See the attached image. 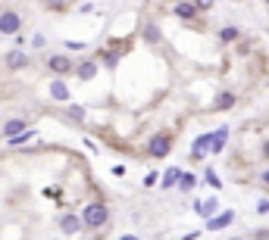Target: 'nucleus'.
<instances>
[{
  "label": "nucleus",
  "mask_w": 269,
  "mask_h": 240,
  "mask_svg": "<svg viewBox=\"0 0 269 240\" xmlns=\"http://www.w3.org/2000/svg\"><path fill=\"white\" fill-rule=\"evenodd\" d=\"M144 37H147L150 44H157V41H160V31H157V25H147V28H144Z\"/></svg>",
  "instance_id": "nucleus-21"
},
{
  "label": "nucleus",
  "mask_w": 269,
  "mask_h": 240,
  "mask_svg": "<svg viewBox=\"0 0 269 240\" xmlns=\"http://www.w3.org/2000/svg\"><path fill=\"white\" fill-rule=\"evenodd\" d=\"M191 4L198 7V13H207V10H213V4H216V0H191Z\"/></svg>",
  "instance_id": "nucleus-22"
},
{
  "label": "nucleus",
  "mask_w": 269,
  "mask_h": 240,
  "mask_svg": "<svg viewBox=\"0 0 269 240\" xmlns=\"http://www.w3.org/2000/svg\"><path fill=\"white\" fill-rule=\"evenodd\" d=\"M169 150H172V137L169 134H153L150 144H147V156H153V159L169 156Z\"/></svg>",
  "instance_id": "nucleus-2"
},
{
  "label": "nucleus",
  "mask_w": 269,
  "mask_h": 240,
  "mask_svg": "<svg viewBox=\"0 0 269 240\" xmlns=\"http://www.w3.org/2000/svg\"><path fill=\"white\" fill-rule=\"evenodd\" d=\"M207 150H210V131H207V134H201V137L194 141V147H191V156H194V159H204V156H207Z\"/></svg>",
  "instance_id": "nucleus-10"
},
{
  "label": "nucleus",
  "mask_w": 269,
  "mask_h": 240,
  "mask_svg": "<svg viewBox=\"0 0 269 240\" xmlns=\"http://www.w3.org/2000/svg\"><path fill=\"white\" fill-rule=\"evenodd\" d=\"M119 240H138V237H135V234H122Z\"/></svg>",
  "instance_id": "nucleus-30"
},
{
  "label": "nucleus",
  "mask_w": 269,
  "mask_h": 240,
  "mask_svg": "<svg viewBox=\"0 0 269 240\" xmlns=\"http://www.w3.org/2000/svg\"><path fill=\"white\" fill-rule=\"evenodd\" d=\"M178 175H182V169H166V175L160 178V187H163V190L175 187V184H178Z\"/></svg>",
  "instance_id": "nucleus-16"
},
{
  "label": "nucleus",
  "mask_w": 269,
  "mask_h": 240,
  "mask_svg": "<svg viewBox=\"0 0 269 240\" xmlns=\"http://www.w3.org/2000/svg\"><path fill=\"white\" fill-rule=\"evenodd\" d=\"M157 178H160V175H157V172H150V175H147V178H144V184H147V187H153V184H157Z\"/></svg>",
  "instance_id": "nucleus-25"
},
{
  "label": "nucleus",
  "mask_w": 269,
  "mask_h": 240,
  "mask_svg": "<svg viewBox=\"0 0 269 240\" xmlns=\"http://www.w3.org/2000/svg\"><path fill=\"white\" fill-rule=\"evenodd\" d=\"M47 66H50V72H53V75H60V78H63V75L72 69V59H69L66 53H57V56H50V59H47Z\"/></svg>",
  "instance_id": "nucleus-4"
},
{
  "label": "nucleus",
  "mask_w": 269,
  "mask_h": 240,
  "mask_svg": "<svg viewBox=\"0 0 269 240\" xmlns=\"http://www.w3.org/2000/svg\"><path fill=\"white\" fill-rule=\"evenodd\" d=\"M257 212H260V215L269 212V199H260V203H257Z\"/></svg>",
  "instance_id": "nucleus-27"
},
{
  "label": "nucleus",
  "mask_w": 269,
  "mask_h": 240,
  "mask_svg": "<svg viewBox=\"0 0 269 240\" xmlns=\"http://www.w3.org/2000/svg\"><path fill=\"white\" fill-rule=\"evenodd\" d=\"M66 115L75 118V122H85V109L82 106H66Z\"/></svg>",
  "instance_id": "nucleus-20"
},
{
  "label": "nucleus",
  "mask_w": 269,
  "mask_h": 240,
  "mask_svg": "<svg viewBox=\"0 0 269 240\" xmlns=\"http://www.w3.org/2000/svg\"><path fill=\"white\" fill-rule=\"evenodd\" d=\"M204 181H207V184H213V187H222V181L216 178V172H213V169H207V172H204Z\"/></svg>",
  "instance_id": "nucleus-23"
},
{
  "label": "nucleus",
  "mask_w": 269,
  "mask_h": 240,
  "mask_svg": "<svg viewBox=\"0 0 269 240\" xmlns=\"http://www.w3.org/2000/svg\"><path fill=\"white\" fill-rule=\"evenodd\" d=\"M194 184H198V178H194V175H191V172H182V175H178V184H175V187L188 193V190H194Z\"/></svg>",
  "instance_id": "nucleus-19"
},
{
  "label": "nucleus",
  "mask_w": 269,
  "mask_h": 240,
  "mask_svg": "<svg viewBox=\"0 0 269 240\" xmlns=\"http://www.w3.org/2000/svg\"><path fill=\"white\" fill-rule=\"evenodd\" d=\"M79 218H82V228H103L110 222V209H106V203H100V199H91V203H85Z\"/></svg>",
  "instance_id": "nucleus-1"
},
{
  "label": "nucleus",
  "mask_w": 269,
  "mask_h": 240,
  "mask_svg": "<svg viewBox=\"0 0 269 240\" xmlns=\"http://www.w3.org/2000/svg\"><path fill=\"white\" fill-rule=\"evenodd\" d=\"M204 218H210V215H216V209H219V203H216V196H210V199H201V203L194 206Z\"/></svg>",
  "instance_id": "nucleus-14"
},
{
  "label": "nucleus",
  "mask_w": 269,
  "mask_h": 240,
  "mask_svg": "<svg viewBox=\"0 0 269 240\" xmlns=\"http://www.w3.org/2000/svg\"><path fill=\"white\" fill-rule=\"evenodd\" d=\"M60 231H66V234L82 231V218H79V215H63V218H60Z\"/></svg>",
  "instance_id": "nucleus-12"
},
{
  "label": "nucleus",
  "mask_w": 269,
  "mask_h": 240,
  "mask_svg": "<svg viewBox=\"0 0 269 240\" xmlns=\"http://www.w3.org/2000/svg\"><path fill=\"white\" fill-rule=\"evenodd\" d=\"M4 66H7V69H25V66H28V56H25L22 50H10L7 59H4Z\"/></svg>",
  "instance_id": "nucleus-7"
},
{
  "label": "nucleus",
  "mask_w": 269,
  "mask_h": 240,
  "mask_svg": "<svg viewBox=\"0 0 269 240\" xmlns=\"http://www.w3.org/2000/svg\"><path fill=\"white\" fill-rule=\"evenodd\" d=\"M28 125H25V118H7V125H4V137H13V134H19V131H25Z\"/></svg>",
  "instance_id": "nucleus-13"
},
{
  "label": "nucleus",
  "mask_w": 269,
  "mask_h": 240,
  "mask_svg": "<svg viewBox=\"0 0 269 240\" xmlns=\"http://www.w3.org/2000/svg\"><path fill=\"white\" fill-rule=\"evenodd\" d=\"M266 4H269V0H266Z\"/></svg>",
  "instance_id": "nucleus-32"
},
{
  "label": "nucleus",
  "mask_w": 269,
  "mask_h": 240,
  "mask_svg": "<svg viewBox=\"0 0 269 240\" xmlns=\"http://www.w3.org/2000/svg\"><path fill=\"white\" fill-rule=\"evenodd\" d=\"M235 100H238V97H235L232 91H222V94L216 97V103H213V109H232V106H235Z\"/></svg>",
  "instance_id": "nucleus-15"
},
{
  "label": "nucleus",
  "mask_w": 269,
  "mask_h": 240,
  "mask_svg": "<svg viewBox=\"0 0 269 240\" xmlns=\"http://www.w3.org/2000/svg\"><path fill=\"white\" fill-rule=\"evenodd\" d=\"M232 222H235V212H222V215H210L207 228H210V231H222L225 225H232Z\"/></svg>",
  "instance_id": "nucleus-8"
},
{
  "label": "nucleus",
  "mask_w": 269,
  "mask_h": 240,
  "mask_svg": "<svg viewBox=\"0 0 269 240\" xmlns=\"http://www.w3.org/2000/svg\"><path fill=\"white\" fill-rule=\"evenodd\" d=\"M225 141H228V128H225V125L216 128V131H210V153H222Z\"/></svg>",
  "instance_id": "nucleus-5"
},
{
  "label": "nucleus",
  "mask_w": 269,
  "mask_h": 240,
  "mask_svg": "<svg viewBox=\"0 0 269 240\" xmlns=\"http://www.w3.org/2000/svg\"><path fill=\"white\" fill-rule=\"evenodd\" d=\"M232 240H241V237H232Z\"/></svg>",
  "instance_id": "nucleus-31"
},
{
  "label": "nucleus",
  "mask_w": 269,
  "mask_h": 240,
  "mask_svg": "<svg viewBox=\"0 0 269 240\" xmlns=\"http://www.w3.org/2000/svg\"><path fill=\"white\" fill-rule=\"evenodd\" d=\"M66 47H69V50H85V44H82V41H66Z\"/></svg>",
  "instance_id": "nucleus-26"
},
{
  "label": "nucleus",
  "mask_w": 269,
  "mask_h": 240,
  "mask_svg": "<svg viewBox=\"0 0 269 240\" xmlns=\"http://www.w3.org/2000/svg\"><path fill=\"white\" fill-rule=\"evenodd\" d=\"M50 97H53V100H60V103H69V88H66L63 78H57V82L50 85Z\"/></svg>",
  "instance_id": "nucleus-11"
},
{
  "label": "nucleus",
  "mask_w": 269,
  "mask_h": 240,
  "mask_svg": "<svg viewBox=\"0 0 269 240\" xmlns=\"http://www.w3.org/2000/svg\"><path fill=\"white\" fill-rule=\"evenodd\" d=\"M260 181H263V184H269V169H266L263 175H260Z\"/></svg>",
  "instance_id": "nucleus-29"
},
{
  "label": "nucleus",
  "mask_w": 269,
  "mask_h": 240,
  "mask_svg": "<svg viewBox=\"0 0 269 240\" xmlns=\"http://www.w3.org/2000/svg\"><path fill=\"white\" fill-rule=\"evenodd\" d=\"M31 137H38V131H34V128H25V131H19V134H13V137H7V141H10L13 147H19V144H28Z\"/></svg>",
  "instance_id": "nucleus-18"
},
{
  "label": "nucleus",
  "mask_w": 269,
  "mask_h": 240,
  "mask_svg": "<svg viewBox=\"0 0 269 240\" xmlns=\"http://www.w3.org/2000/svg\"><path fill=\"white\" fill-rule=\"evenodd\" d=\"M19 28H22V16L19 13L7 10L4 16H0V31H4V34H19Z\"/></svg>",
  "instance_id": "nucleus-3"
},
{
  "label": "nucleus",
  "mask_w": 269,
  "mask_h": 240,
  "mask_svg": "<svg viewBox=\"0 0 269 240\" xmlns=\"http://www.w3.org/2000/svg\"><path fill=\"white\" fill-rule=\"evenodd\" d=\"M175 16L191 22V19H198V7L191 4V0H182V4H175Z\"/></svg>",
  "instance_id": "nucleus-9"
},
{
  "label": "nucleus",
  "mask_w": 269,
  "mask_h": 240,
  "mask_svg": "<svg viewBox=\"0 0 269 240\" xmlns=\"http://www.w3.org/2000/svg\"><path fill=\"white\" fill-rule=\"evenodd\" d=\"M75 75H79L82 82H91V78L97 75V59H85V63H79V66H75Z\"/></svg>",
  "instance_id": "nucleus-6"
},
{
  "label": "nucleus",
  "mask_w": 269,
  "mask_h": 240,
  "mask_svg": "<svg viewBox=\"0 0 269 240\" xmlns=\"http://www.w3.org/2000/svg\"><path fill=\"white\" fill-rule=\"evenodd\" d=\"M238 37H241V31H238L235 25H225V28L219 31V41H222V44H232V41H238Z\"/></svg>",
  "instance_id": "nucleus-17"
},
{
  "label": "nucleus",
  "mask_w": 269,
  "mask_h": 240,
  "mask_svg": "<svg viewBox=\"0 0 269 240\" xmlns=\"http://www.w3.org/2000/svg\"><path fill=\"white\" fill-rule=\"evenodd\" d=\"M260 156H263V159H269V141H263V150H260Z\"/></svg>",
  "instance_id": "nucleus-28"
},
{
  "label": "nucleus",
  "mask_w": 269,
  "mask_h": 240,
  "mask_svg": "<svg viewBox=\"0 0 269 240\" xmlns=\"http://www.w3.org/2000/svg\"><path fill=\"white\" fill-rule=\"evenodd\" d=\"M116 63H119V53H110V50H103V66H110V69H113Z\"/></svg>",
  "instance_id": "nucleus-24"
}]
</instances>
